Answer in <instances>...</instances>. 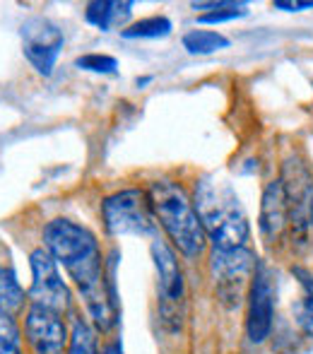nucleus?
Here are the masks:
<instances>
[{
	"label": "nucleus",
	"instance_id": "obj_1",
	"mask_svg": "<svg viewBox=\"0 0 313 354\" xmlns=\"http://www.w3.org/2000/svg\"><path fill=\"white\" fill-rule=\"evenodd\" d=\"M44 246L77 284L94 323L102 330H108L116 323V301L106 292L104 261L94 234L73 219L58 217L44 227Z\"/></svg>",
	"mask_w": 313,
	"mask_h": 354
},
{
	"label": "nucleus",
	"instance_id": "obj_2",
	"mask_svg": "<svg viewBox=\"0 0 313 354\" xmlns=\"http://www.w3.org/2000/svg\"><path fill=\"white\" fill-rule=\"evenodd\" d=\"M193 205L215 248L220 251L246 248L251 239L248 217L229 183L217 178H200L193 193Z\"/></svg>",
	"mask_w": 313,
	"mask_h": 354
},
{
	"label": "nucleus",
	"instance_id": "obj_3",
	"mask_svg": "<svg viewBox=\"0 0 313 354\" xmlns=\"http://www.w3.org/2000/svg\"><path fill=\"white\" fill-rule=\"evenodd\" d=\"M152 203V212L164 227L167 236L173 241V246L186 258H198L205 251L207 234L202 229V222L196 212L193 201L186 196L178 183L171 181H155L147 191Z\"/></svg>",
	"mask_w": 313,
	"mask_h": 354
},
{
	"label": "nucleus",
	"instance_id": "obj_4",
	"mask_svg": "<svg viewBox=\"0 0 313 354\" xmlns=\"http://www.w3.org/2000/svg\"><path fill=\"white\" fill-rule=\"evenodd\" d=\"M104 227L111 236H152L155 234V212L150 196L137 188H126L102 203Z\"/></svg>",
	"mask_w": 313,
	"mask_h": 354
},
{
	"label": "nucleus",
	"instance_id": "obj_5",
	"mask_svg": "<svg viewBox=\"0 0 313 354\" xmlns=\"http://www.w3.org/2000/svg\"><path fill=\"white\" fill-rule=\"evenodd\" d=\"M282 188H285L290 224L299 234L313 227V176L299 157H290L282 169Z\"/></svg>",
	"mask_w": 313,
	"mask_h": 354
},
{
	"label": "nucleus",
	"instance_id": "obj_6",
	"mask_svg": "<svg viewBox=\"0 0 313 354\" xmlns=\"http://www.w3.org/2000/svg\"><path fill=\"white\" fill-rule=\"evenodd\" d=\"M29 266H32V287H29L32 304L53 308L58 313L68 311V306H70V292H68L66 282L61 280L58 261L51 256V251L46 246L32 251Z\"/></svg>",
	"mask_w": 313,
	"mask_h": 354
},
{
	"label": "nucleus",
	"instance_id": "obj_7",
	"mask_svg": "<svg viewBox=\"0 0 313 354\" xmlns=\"http://www.w3.org/2000/svg\"><path fill=\"white\" fill-rule=\"evenodd\" d=\"M22 46L37 73L51 75L63 48V32L46 17H32L22 24Z\"/></svg>",
	"mask_w": 313,
	"mask_h": 354
},
{
	"label": "nucleus",
	"instance_id": "obj_8",
	"mask_svg": "<svg viewBox=\"0 0 313 354\" xmlns=\"http://www.w3.org/2000/svg\"><path fill=\"white\" fill-rule=\"evenodd\" d=\"M272 316H275V284H272L270 270L263 263H258L251 289H248V340L256 345L265 342L272 330Z\"/></svg>",
	"mask_w": 313,
	"mask_h": 354
},
{
	"label": "nucleus",
	"instance_id": "obj_9",
	"mask_svg": "<svg viewBox=\"0 0 313 354\" xmlns=\"http://www.w3.org/2000/svg\"><path fill=\"white\" fill-rule=\"evenodd\" d=\"M27 342L34 354H63L68 345V330L63 323L61 313L53 308L32 304L27 308Z\"/></svg>",
	"mask_w": 313,
	"mask_h": 354
},
{
	"label": "nucleus",
	"instance_id": "obj_10",
	"mask_svg": "<svg viewBox=\"0 0 313 354\" xmlns=\"http://www.w3.org/2000/svg\"><path fill=\"white\" fill-rule=\"evenodd\" d=\"M260 234L265 239V243H272L280 239V234L285 232L287 222H290V212H287V201H285V188L282 181H270L263 191V203H260Z\"/></svg>",
	"mask_w": 313,
	"mask_h": 354
},
{
	"label": "nucleus",
	"instance_id": "obj_11",
	"mask_svg": "<svg viewBox=\"0 0 313 354\" xmlns=\"http://www.w3.org/2000/svg\"><path fill=\"white\" fill-rule=\"evenodd\" d=\"M152 258H155V268L159 275V294H162L164 304H173L183 299V275L178 268L176 253L167 246V241H152Z\"/></svg>",
	"mask_w": 313,
	"mask_h": 354
},
{
	"label": "nucleus",
	"instance_id": "obj_12",
	"mask_svg": "<svg viewBox=\"0 0 313 354\" xmlns=\"http://www.w3.org/2000/svg\"><path fill=\"white\" fill-rule=\"evenodd\" d=\"M256 266V256L246 248L236 251H212V275L220 284H238Z\"/></svg>",
	"mask_w": 313,
	"mask_h": 354
},
{
	"label": "nucleus",
	"instance_id": "obj_13",
	"mask_svg": "<svg viewBox=\"0 0 313 354\" xmlns=\"http://www.w3.org/2000/svg\"><path fill=\"white\" fill-rule=\"evenodd\" d=\"M131 10H133V3H111V0H97V3H89L87 5V17L89 24H94L97 29L106 32L111 29L113 24H121L131 17Z\"/></svg>",
	"mask_w": 313,
	"mask_h": 354
},
{
	"label": "nucleus",
	"instance_id": "obj_14",
	"mask_svg": "<svg viewBox=\"0 0 313 354\" xmlns=\"http://www.w3.org/2000/svg\"><path fill=\"white\" fill-rule=\"evenodd\" d=\"M183 48L193 56H207V53L229 48V39L212 29H193L183 37Z\"/></svg>",
	"mask_w": 313,
	"mask_h": 354
},
{
	"label": "nucleus",
	"instance_id": "obj_15",
	"mask_svg": "<svg viewBox=\"0 0 313 354\" xmlns=\"http://www.w3.org/2000/svg\"><path fill=\"white\" fill-rule=\"evenodd\" d=\"M292 275L299 277V284L304 289V297H301L299 306H296V323L304 330V335L313 337V277L306 268H292Z\"/></svg>",
	"mask_w": 313,
	"mask_h": 354
},
{
	"label": "nucleus",
	"instance_id": "obj_16",
	"mask_svg": "<svg viewBox=\"0 0 313 354\" xmlns=\"http://www.w3.org/2000/svg\"><path fill=\"white\" fill-rule=\"evenodd\" d=\"M210 10V12L198 15V22L200 24H215V22H229L236 17H246L248 5L243 3H200L196 5V10Z\"/></svg>",
	"mask_w": 313,
	"mask_h": 354
},
{
	"label": "nucleus",
	"instance_id": "obj_17",
	"mask_svg": "<svg viewBox=\"0 0 313 354\" xmlns=\"http://www.w3.org/2000/svg\"><path fill=\"white\" fill-rule=\"evenodd\" d=\"M123 37L126 39H159V37H169L171 34V19L155 15V17L140 19V22L131 24L128 29H123Z\"/></svg>",
	"mask_w": 313,
	"mask_h": 354
},
{
	"label": "nucleus",
	"instance_id": "obj_18",
	"mask_svg": "<svg viewBox=\"0 0 313 354\" xmlns=\"http://www.w3.org/2000/svg\"><path fill=\"white\" fill-rule=\"evenodd\" d=\"M68 354H99L97 352V333L92 330L84 318L73 321V333L68 340Z\"/></svg>",
	"mask_w": 313,
	"mask_h": 354
},
{
	"label": "nucleus",
	"instance_id": "obj_19",
	"mask_svg": "<svg viewBox=\"0 0 313 354\" xmlns=\"http://www.w3.org/2000/svg\"><path fill=\"white\" fill-rule=\"evenodd\" d=\"M24 301V292L10 268H0V311H17Z\"/></svg>",
	"mask_w": 313,
	"mask_h": 354
},
{
	"label": "nucleus",
	"instance_id": "obj_20",
	"mask_svg": "<svg viewBox=\"0 0 313 354\" xmlns=\"http://www.w3.org/2000/svg\"><path fill=\"white\" fill-rule=\"evenodd\" d=\"M0 354H22L19 328L8 311H0Z\"/></svg>",
	"mask_w": 313,
	"mask_h": 354
},
{
	"label": "nucleus",
	"instance_id": "obj_21",
	"mask_svg": "<svg viewBox=\"0 0 313 354\" xmlns=\"http://www.w3.org/2000/svg\"><path fill=\"white\" fill-rule=\"evenodd\" d=\"M77 68H82V71H89V73H116L118 63L113 56H104V53H87V56H79L75 61Z\"/></svg>",
	"mask_w": 313,
	"mask_h": 354
},
{
	"label": "nucleus",
	"instance_id": "obj_22",
	"mask_svg": "<svg viewBox=\"0 0 313 354\" xmlns=\"http://www.w3.org/2000/svg\"><path fill=\"white\" fill-rule=\"evenodd\" d=\"M277 10H287V12H299V10H311L313 0H304V3H290V0H275Z\"/></svg>",
	"mask_w": 313,
	"mask_h": 354
},
{
	"label": "nucleus",
	"instance_id": "obj_23",
	"mask_svg": "<svg viewBox=\"0 0 313 354\" xmlns=\"http://www.w3.org/2000/svg\"><path fill=\"white\" fill-rule=\"evenodd\" d=\"M102 354H123L121 342H111V345H106V347L102 350Z\"/></svg>",
	"mask_w": 313,
	"mask_h": 354
}]
</instances>
